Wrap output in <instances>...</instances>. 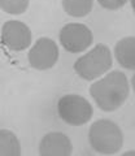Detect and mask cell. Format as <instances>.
<instances>
[{"label":"cell","mask_w":135,"mask_h":156,"mask_svg":"<svg viewBox=\"0 0 135 156\" xmlns=\"http://www.w3.org/2000/svg\"><path fill=\"white\" fill-rule=\"evenodd\" d=\"M130 92L129 80L119 70L109 72L90 86V95L104 112H114L122 107Z\"/></svg>","instance_id":"cell-1"},{"label":"cell","mask_w":135,"mask_h":156,"mask_svg":"<svg viewBox=\"0 0 135 156\" xmlns=\"http://www.w3.org/2000/svg\"><path fill=\"white\" fill-rule=\"evenodd\" d=\"M88 142L96 152L101 155H114L123 146V133L112 120L101 119L90 126Z\"/></svg>","instance_id":"cell-2"},{"label":"cell","mask_w":135,"mask_h":156,"mask_svg":"<svg viewBox=\"0 0 135 156\" xmlns=\"http://www.w3.org/2000/svg\"><path fill=\"white\" fill-rule=\"evenodd\" d=\"M113 65L112 52L105 44H96L92 50L81 56L74 62L73 69L81 78L86 81L98 80L105 74Z\"/></svg>","instance_id":"cell-3"},{"label":"cell","mask_w":135,"mask_h":156,"mask_svg":"<svg viewBox=\"0 0 135 156\" xmlns=\"http://www.w3.org/2000/svg\"><path fill=\"white\" fill-rule=\"evenodd\" d=\"M57 115L70 126L86 125L94 116V108L86 98L77 94L61 96L57 101Z\"/></svg>","instance_id":"cell-4"},{"label":"cell","mask_w":135,"mask_h":156,"mask_svg":"<svg viewBox=\"0 0 135 156\" xmlns=\"http://www.w3.org/2000/svg\"><path fill=\"white\" fill-rule=\"evenodd\" d=\"M60 44L65 51L70 53H79L86 51L92 44L94 34L83 23L70 22L60 30Z\"/></svg>","instance_id":"cell-5"},{"label":"cell","mask_w":135,"mask_h":156,"mask_svg":"<svg viewBox=\"0 0 135 156\" xmlns=\"http://www.w3.org/2000/svg\"><path fill=\"white\" fill-rule=\"evenodd\" d=\"M60 56L59 46L51 38L42 37L29 50L27 60L33 69L48 70L56 65Z\"/></svg>","instance_id":"cell-6"},{"label":"cell","mask_w":135,"mask_h":156,"mask_svg":"<svg viewBox=\"0 0 135 156\" xmlns=\"http://www.w3.org/2000/svg\"><path fill=\"white\" fill-rule=\"evenodd\" d=\"M31 41V30L25 22L9 20L2 26V42L11 51H25L30 47Z\"/></svg>","instance_id":"cell-7"},{"label":"cell","mask_w":135,"mask_h":156,"mask_svg":"<svg viewBox=\"0 0 135 156\" xmlns=\"http://www.w3.org/2000/svg\"><path fill=\"white\" fill-rule=\"evenodd\" d=\"M38 151L42 156H70L73 152V144L69 136L64 133L51 131L42 138Z\"/></svg>","instance_id":"cell-8"},{"label":"cell","mask_w":135,"mask_h":156,"mask_svg":"<svg viewBox=\"0 0 135 156\" xmlns=\"http://www.w3.org/2000/svg\"><path fill=\"white\" fill-rule=\"evenodd\" d=\"M114 57L125 69L135 70V37H126L114 46Z\"/></svg>","instance_id":"cell-9"},{"label":"cell","mask_w":135,"mask_h":156,"mask_svg":"<svg viewBox=\"0 0 135 156\" xmlns=\"http://www.w3.org/2000/svg\"><path fill=\"white\" fill-rule=\"evenodd\" d=\"M21 143L11 130L0 129V156H20Z\"/></svg>","instance_id":"cell-10"},{"label":"cell","mask_w":135,"mask_h":156,"mask_svg":"<svg viewBox=\"0 0 135 156\" xmlns=\"http://www.w3.org/2000/svg\"><path fill=\"white\" fill-rule=\"evenodd\" d=\"M94 0H62V9L70 17L82 18L92 11Z\"/></svg>","instance_id":"cell-11"},{"label":"cell","mask_w":135,"mask_h":156,"mask_svg":"<svg viewBox=\"0 0 135 156\" xmlns=\"http://www.w3.org/2000/svg\"><path fill=\"white\" fill-rule=\"evenodd\" d=\"M30 0H0V9L8 14H22L27 11Z\"/></svg>","instance_id":"cell-12"},{"label":"cell","mask_w":135,"mask_h":156,"mask_svg":"<svg viewBox=\"0 0 135 156\" xmlns=\"http://www.w3.org/2000/svg\"><path fill=\"white\" fill-rule=\"evenodd\" d=\"M127 2L129 0H98L100 7H103L104 9H108V11H117V9H121Z\"/></svg>","instance_id":"cell-13"},{"label":"cell","mask_w":135,"mask_h":156,"mask_svg":"<svg viewBox=\"0 0 135 156\" xmlns=\"http://www.w3.org/2000/svg\"><path fill=\"white\" fill-rule=\"evenodd\" d=\"M131 87H133V90H134V92H135V74H134L133 78H131Z\"/></svg>","instance_id":"cell-14"},{"label":"cell","mask_w":135,"mask_h":156,"mask_svg":"<svg viewBox=\"0 0 135 156\" xmlns=\"http://www.w3.org/2000/svg\"><path fill=\"white\" fill-rule=\"evenodd\" d=\"M133 155H135V151H127V152L123 154V156H133Z\"/></svg>","instance_id":"cell-15"},{"label":"cell","mask_w":135,"mask_h":156,"mask_svg":"<svg viewBox=\"0 0 135 156\" xmlns=\"http://www.w3.org/2000/svg\"><path fill=\"white\" fill-rule=\"evenodd\" d=\"M131 8H133V11L135 13V0H131Z\"/></svg>","instance_id":"cell-16"}]
</instances>
